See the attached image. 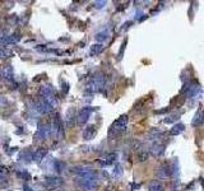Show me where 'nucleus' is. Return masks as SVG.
Instances as JSON below:
<instances>
[{
  "label": "nucleus",
  "mask_w": 204,
  "mask_h": 191,
  "mask_svg": "<svg viewBox=\"0 0 204 191\" xmlns=\"http://www.w3.org/2000/svg\"><path fill=\"white\" fill-rule=\"evenodd\" d=\"M128 116L126 115H122L120 116L118 120H115L114 124L111 125V129L108 131V135L110 136H118L120 135L121 133H124L126 130V126H128Z\"/></svg>",
  "instance_id": "1"
},
{
  "label": "nucleus",
  "mask_w": 204,
  "mask_h": 191,
  "mask_svg": "<svg viewBox=\"0 0 204 191\" xmlns=\"http://www.w3.org/2000/svg\"><path fill=\"white\" fill-rule=\"evenodd\" d=\"M71 172L77 175L78 179H84V180H96L97 172L93 171L92 168L87 167H73Z\"/></svg>",
  "instance_id": "2"
},
{
  "label": "nucleus",
  "mask_w": 204,
  "mask_h": 191,
  "mask_svg": "<svg viewBox=\"0 0 204 191\" xmlns=\"http://www.w3.org/2000/svg\"><path fill=\"white\" fill-rule=\"evenodd\" d=\"M92 111L93 108L92 107H84L82 108L81 111L78 112V115H77V124L78 125H84L87 121H88V118L92 114Z\"/></svg>",
  "instance_id": "3"
},
{
  "label": "nucleus",
  "mask_w": 204,
  "mask_h": 191,
  "mask_svg": "<svg viewBox=\"0 0 204 191\" xmlns=\"http://www.w3.org/2000/svg\"><path fill=\"white\" fill-rule=\"evenodd\" d=\"M77 183L81 186L83 190H94L97 187V181L96 180H84V179H78Z\"/></svg>",
  "instance_id": "4"
},
{
  "label": "nucleus",
  "mask_w": 204,
  "mask_h": 191,
  "mask_svg": "<svg viewBox=\"0 0 204 191\" xmlns=\"http://www.w3.org/2000/svg\"><path fill=\"white\" fill-rule=\"evenodd\" d=\"M157 177L158 179H161V180H166V179H169L171 177V169L167 167V166H161L158 169H157Z\"/></svg>",
  "instance_id": "5"
},
{
  "label": "nucleus",
  "mask_w": 204,
  "mask_h": 191,
  "mask_svg": "<svg viewBox=\"0 0 204 191\" xmlns=\"http://www.w3.org/2000/svg\"><path fill=\"white\" fill-rule=\"evenodd\" d=\"M116 157H118V154H116V153L107 154L106 157H104V158H101V159H100V164H101V166H104V167L110 166V164H112L114 162L116 161Z\"/></svg>",
  "instance_id": "6"
},
{
  "label": "nucleus",
  "mask_w": 204,
  "mask_h": 191,
  "mask_svg": "<svg viewBox=\"0 0 204 191\" xmlns=\"http://www.w3.org/2000/svg\"><path fill=\"white\" fill-rule=\"evenodd\" d=\"M46 155H47V149H46V148H38V149L35 152V154L32 155V158L36 162H42L43 158H46Z\"/></svg>",
  "instance_id": "7"
},
{
  "label": "nucleus",
  "mask_w": 204,
  "mask_h": 191,
  "mask_svg": "<svg viewBox=\"0 0 204 191\" xmlns=\"http://www.w3.org/2000/svg\"><path fill=\"white\" fill-rule=\"evenodd\" d=\"M165 152V147L159 143H155L152 147H151V153L155 155V157H159V155H162Z\"/></svg>",
  "instance_id": "8"
},
{
  "label": "nucleus",
  "mask_w": 204,
  "mask_h": 191,
  "mask_svg": "<svg viewBox=\"0 0 204 191\" xmlns=\"http://www.w3.org/2000/svg\"><path fill=\"white\" fill-rule=\"evenodd\" d=\"M204 122V111L203 110H199L198 112H196V115L195 117L193 118V121H191V125L193 126H199Z\"/></svg>",
  "instance_id": "9"
},
{
  "label": "nucleus",
  "mask_w": 204,
  "mask_h": 191,
  "mask_svg": "<svg viewBox=\"0 0 204 191\" xmlns=\"http://www.w3.org/2000/svg\"><path fill=\"white\" fill-rule=\"evenodd\" d=\"M96 133H97L96 127H94V126H88V127H87V129L83 131V138H84L86 140H91V139L94 138Z\"/></svg>",
  "instance_id": "10"
},
{
  "label": "nucleus",
  "mask_w": 204,
  "mask_h": 191,
  "mask_svg": "<svg viewBox=\"0 0 204 191\" xmlns=\"http://www.w3.org/2000/svg\"><path fill=\"white\" fill-rule=\"evenodd\" d=\"M74 120H75V111H74V108H70L69 111H67V125H68V127L73 126Z\"/></svg>",
  "instance_id": "11"
},
{
  "label": "nucleus",
  "mask_w": 204,
  "mask_h": 191,
  "mask_svg": "<svg viewBox=\"0 0 204 191\" xmlns=\"http://www.w3.org/2000/svg\"><path fill=\"white\" fill-rule=\"evenodd\" d=\"M46 182L49 183V185H51V186H60V185H63L64 183V181L60 179V177H47L46 179Z\"/></svg>",
  "instance_id": "12"
},
{
  "label": "nucleus",
  "mask_w": 204,
  "mask_h": 191,
  "mask_svg": "<svg viewBox=\"0 0 204 191\" xmlns=\"http://www.w3.org/2000/svg\"><path fill=\"white\" fill-rule=\"evenodd\" d=\"M184 130H185L184 124H175L173 127L171 129V134L172 135H179V134H181Z\"/></svg>",
  "instance_id": "13"
},
{
  "label": "nucleus",
  "mask_w": 204,
  "mask_h": 191,
  "mask_svg": "<svg viewBox=\"0 0 204 191\" xmlns=\"http://www.w3.org/2000/svg\"><path fill=\"white\" fill-rule=\"evenodd\" d=\"M149 191H163L162 183L158 181H152L149 183Z\"/></svg>",
  "instance_id": "14"
},
{
  "label": "nucleus",
  "mask_w": 204,
  "mask_h": 191,
  "mask_svg": "<svg viewBox=\"0 0 204 191\" xmlns=\"http://www.w3.org/2000/svg\"><path fill=\"white\" fill-rule=\"evenodd\" d=\"M171 176H173V179H176L179 177V175H180V168H179V162L177 161H175V164L171 166Z\"/></svg>",
  "instance_id": "15"
},
{
  "label": "nucleus",
  "mask_w": 204,
  "mask_h": 191,
  "mask_svg": "<svg viewBox=\"0 0 204 191\" xmlns=\"http://www.w3.org/2000/svg\"><path fill=\"white\" fill-rule=\"evenodd\" d=\"M8 181V168L4 166H0V182Z\"/></svg>",
  "instance_id": "16"
},
{
  "label": "nucleus",
  "mask_w": 204,
  "mask_h": 191,
  "mask_svg": "<svg viewBox=\"0 0 204 191\" xmlns=\"http://www.w3.org/2000/svg\"><path fill=\"white\" fill-rule=\"evenodd\" d=\"M102 50H104V46H102L101 44H98V45H93V46H91V55L92 56H94V55H97V54H100V52H102Z\"/></svg>",
  "instance_id": "17"
},
{
  "label": "nucleus",
  "mask_w": 204,
  "mask_h": 191,
  "mask_svg": "<svg viewBox=\"0 0 204 191\" xmlns=\"http://www.w3.org/2000/svg\"><path fill=\"white\" fill-rule=\"evenodd\" d=\"M107 38H108V31H107V30L101 31V32H98V33L96 34V40L100 41V42L105 41V40H107Z\"/></svg>",
  "instance_id": "18"
},
{
  "label": "nucleus",
  "mask_w": 204,
  "mask_h": 191,
  "mask_svg": "<svg viewBox=\"0 0 204 191\" xmlns=\"http://www.w3.org/2000/svg\"><path fill=\"white\" fill-rule=\"evenodd\" d=\"M179 118H180V114H173V115L169 116L167 118H165L163 121H165V124H172V122H175V121H177Z\"/></svg>",
  "instance_id": "19"
},
{
  "label": "nucleus",
  "mask_w": 204,
  "mask_h": 191,
  "mask_svg": "<svg viewBox=\"0 0 204 191\" xmlns=\"http://www.w3.org/2000/svg\"><path fill=\"white\" fill-rule=\"evenodd\" d=\"M122 172H124V171H122V167H121L120 164H116L115 168H114L112 175L115 176V177H118V179H119V177H121V176H122Z\"/></svg>",
  "instance_id": "20"
},
{
  "label": "nucleus",
  "mask_w": 204,
  "mask_h": 191,
  "mask_svg": "<svg viewBox=\"0 0 204 191\" xmlns=\"http://www.w3.org/2000/svg\"><path fill=\"white\" fill-rule=\"evenodd\" d=\"M4 76L6 78V79L13 80V72H12V69H10V68H6V69L4 70Z\"/></svg>",
  "instance_id": "21"
},
{
  "label": "nucleus",
  "mask_w": 204,
  "mask_h": 191,
  "mask_svg": "<svg viewBox=\"0 0 204 191\" xmlns=\"http://www.w3.org/2000/svg\"><path fill=\"white\" fill-rule=\"evenodd\" d=\"M149 154L147 152H143V153H139V155H138V159H139V162H145L148 159Z\"/></svg>",
  "instance_id": "22"
},
{
  "label": "nucleus",
  "mask_w": 204,
  "mask_h": 191,
  "mask_svg": "<svg viewBox=\"0 0 204 191\" xmlns=\"http://www.w3.org/2000/svg\"><path fill=\"white\" fill-rule=\"evenodd\" d=\"M63 166H64V163H61V162H60V161H57V162H55V169H56V171H59V172H60V171H61V169H63V168H61Z\"/></svg>",
  "instance_id": "23"
},
{
  "label": "nucleus",
  "mask_w": 204,
  "mask_h": 191,
  "mask_svg": "<svg viewBox=\"0 0 204 191\" xmlns=\"http://www.w3.org/2000/svg\"><path fill=\"white\" fill-rule=\"evenodd\" d=\"M125 46H126V40L124 41V44L121 45V50H120V52H119V59L122 58V54H124V50H125Z\"/></svg>",
  "instance_id": "24"
},
{
  "label": "nucleus",
  "mask_w": 204,
  "mask_h": 191,
  "mask_svg": "<svg viewBox=\"0 0 204 191\" xmlns=\"http://www.w3.org/2000/svg\"><path fill=\"white\" fill-rule=\"evenodd\" d=\"M6 103H8V102H6V100H5V98H4L3 96H0V108L5 107V106H6Z\"/></svg>",
  "instance_id": "25"
},
{
  "label": "nucleus",
  "mask_w": 204,
  "mask_h": 191,
  "mask_svg": "<svg viewBox=\"0 0 204 191\" xmlns=\"http://www.w3.org/2000/svg\"><path fill=\"white\" fill-rule=\"evenodd\" d=\"M94 4H96V8H104L105 4H106V2H96Z\"/></svg>",
  "instance_id": "26"
},
{
  "label": "nucleus",
  "mask_w": 204,
  "mask_h": 191,
  "mask_svg": "<svg viewBox=\"0 0 204 191\" xmlns=\"http://www.w3.org/2000/svg\"><path fill=\"white\" fill-rule=\"evenodd\" d=\"M8 55V52H6L5 50H0V59H3V58H5V56Z\"/></svg>",
  "instance_id": "27"
},
{
  "label": "nucleus",
  "mask_w": 204,
  "mask_h": 191,
  "mask_svg": "<svg viewBox=\"0 0 204 191\" xmlns=\"http://www.w3.org/2000/svg\"><path fill=\"white\" fill-rule=\"evenodd\" d=\"M24 191H33L31 187H28V186H24Z\"/></svg>",
  "instance_id": "28"
}]
</instances>
